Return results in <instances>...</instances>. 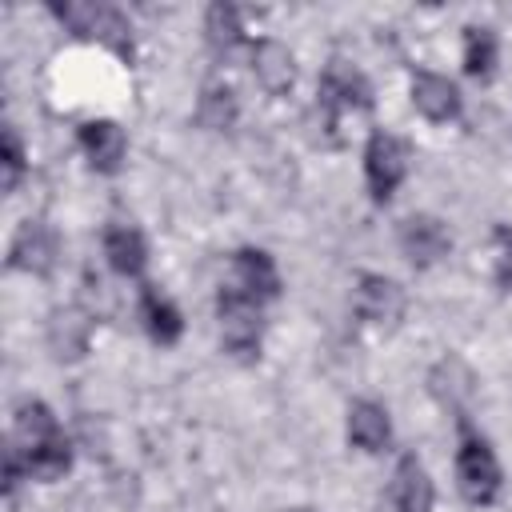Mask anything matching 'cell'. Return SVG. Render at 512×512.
<instances>
[{"label":"cell","instance_id":"cell-20","mask_svg":"<svg viewBox=\"0 0 512 512\" xmlns=\"http://www.w3.org/2000/svg\"><path fill=\"white\" fill-rule=\"evenodd\" d=\"M204 40L216 56H232L244 44V20L236 4H212L204 12Z\"/></svg>","mask_w":512,"mask_h":512},{"label":"cell","instance_id":"cell-19","mask_svg":"<svg viewBox=\"0 0 512 512\" xmlns=\"http://www.w3.org/2000/svg\"><path fill=\"white\" fill-rule=\"evenodd\" d=\"M240 116V104H236V92L220 80L204 84L200 88V100H196V124L208 128V132H228Z\"/></svg>","mask_w":512,"mask_h":512},{"label":"cell","instance_id":"cell-16","mask_svg":"<svg viewBox=\"0 0 512 512\" xmlns=\"http://www.w3.org/2000/svg\"><path fill=\"white\" fill-rule=\"evenodd\" d=\"M136 312H140V324H144V332H148L152 344L172 348V344L184 336V316H180V308H176L156 284H140V304H136Z\"/></svg>","mask_w":512,"mask_h":512},{"label":"cell","instance_id":"cell-18","mask_svg":"<svg viewBox=\"0 0 512 512\" xmlns=\"http://www.w3.org/2000/svg\"><path fill=\"white\" fill-rule=\"evenodd\" d=\"M460 60H464V72L472 80H492L496 60H500V36L488 24H468L464 44H460Z\"/></svg>","mask_w":512,"mask_h":512},{"label":"cell","instance_id":"cell-11","mask_svg":"<svg viewBox=\"0 0 512 512\" xmlns=\"http://www.w3.org/2000/svg\"><path fill=\"white\" fill-rule=\"evenodd\" d=\"M228 284H236L244 296H252L256 304H272L276 296H280V288H284V280H280V268H276V260L264 252V248H252V244H244V248H236L232 252V260H228Z\"/></svg>","mask_w":512,"mask_h":512},{"label":"cell","instance_id":"cell-10","mask_svg":"<svg viewBox=\"0 0 512 512\" xmlns=\"http://www.w3.org/2000/svg\"><path fill=\"white\" fill-rule=\"evenodd\" d=\"M352 308L372 328H392L404 316V288L380 272H360L352 288Z\"/></svg>","mask_w":512,"mask_h":512},{"label":"cell","instance_id":"cell-4","mask_svg":"<svg viewBox=\"0 0 512 512\" xmlns=\"http://www.w3.org/2000/svg\"><path fill=\"white\" fill-rule=\"evenodd\" d=\"M368 108H372L368 76L348 60H328L324 72H320V84H316V112H320L324 128L336 132L348 116L368 112Z\"/></svg>","mask_w":512,"mask_h":512},{"label":"cell","instance_id":"cell-2","mask_svg":"<svg viewBox=\"0 0 512 512\" xmlns=\"http://www.w3.org/2000/svg\"><path fill=\"white\" fill-rule=\"evenodd\" d=\"M216 324H220V348L232 360L252 364L260 356V344H264V304H256L252 296H244L228 280L216 288Z\"/></svg>","mask_w":512,"mask_h":512},{"label":"cell","instance_id":"cell-13","mask_svg":"<svg viewBox=\"0 0 512 512\" xmlns=\"http://www.w3.org/2000/svg\"><path fill=\"white\" fill-rule=\"evenodd\" d=\"M388 504H392V512H432L436 484H432V476L416 452H404L396 460L392 480H388Z\"/></svg>","mask_w":512,"mask_h":512},{"label":"cell","instance_id":"cell-14","mask_svg":"<svg viewBox=\"0 0 512 512\" xmlns=\"http://www.w3.org/2000/svg\"><path fill=\"white\" fill-rule=\"evenodd\" d=\"M248 60H252L256 84H260L268 96L292 92V84H296V60H292V52H288L280 40H272V36L252 40V44H248Z\"/></svg>","mask_w":512,"mask_h":512},{"label":"cell","instance_id":"cell-6","mask_svg":"<svg viewBox=\"0 0 512 512\" xmlns=\"http://www.w3.org/2000/svg\"><path fill=\"white\" fill-rule=\"evenodd\" d=\"M408 164H412L408 140H400L396 132H384V128H376L368 136V144H364V184H368L372 204H388L396 196V188L408 176Z\"/></svg>","mask_w":512,"mask_h":512},{"label":"cell","instance_id":"cell-22","mask_svg":"<svg viewBox=\"0 0 512 512\" xmlns=\"http://www.w3.org/2000/svg\"><path fill=\"white\" fill-rule=\"evenodd\" d=\"M432 396L444 400L448 408H460L468 396H472V372L460 364V360H440L436 372H432Z\"/></svg>","mask_w":512,"mask_h":512},{"label":"cell","instance_id":"cell-3","mask_svg":"<svg viewBox=\"0 0 512 512\" xmlns=\"http://www.w3.org/2000/svg\"><path fill=\"white\" fill-rule=\"evenodd\" d=\"M456 488L472 508L496 504V496L504 488V472H500V460H496L488 436L468 428L464 416H460V440H456Z\"/></svg>","mask_w":512,"mask_h":512},{"label":"cell","instance_id":"cell-9","mask_svg":"<svg viewBox=\"0 0 512 512\" xmlns=\"http://www.w3.org/2000/svg\"><path fill=\"white\" fill-rule=\"evenodd\" d=\"M76 144H80V152H84V160H88L92 172H100V176H116V172L124 168L128 136H124V128H120L116 120H108V116H92V120H84V124L76 128Z\"/></svg>","mask_w":512,"mask_h":512},{"label":"cell","instance_id":"cell-25","mask_svg":"<svg viewBox=\"0 0 512 512\" xmlns=\"http://www.w3.org/2000/svg\"><path fill=\"white\" fill-rule=\"evenodd\" d=\"M288 512H316V508H288Z\"/></svg>","mask_w":512,"mask_h":512},{"label":"cell","instance_id":"cell-8","mask_svg":"<svg viewBox=\"0 0 512 512\" xmlns=\"http://www.w3.org/2000/svg\"><path fill=\"white\" fill-rule=\"evenodd\" d=\"M396 244H400L404 260H408L412 268H432V264H440V260L452 252V232L444 228L440 216H432V212H412V216L400 224Z\"/></svg>","mask_w":512,"mask_h":512},{"label":"cell","instance_id":"cell-23","mask_svg":"<svg viewBox=\"0 0 512 512\" xmlns=\"http://www.w3.org/2000/svg\"><path fill=\"white\" fill-rule=\"evenodd\" d=\"M0 168H4L0 188L4 192H16V184L28 172V156H24V140H20L16 124H4V132H0Z\"/></svg>","mask_w":512,"mask_h":512},{"label":"cell","instance_id":"cell-1","mask_svg":"<svg viewBox=\"0 0 512 512\" xmlns=\"http://www.w3.org/2000/svg\"><path fill=\"white\" fill-rule=\"evenodd\" d=\"M8 452L20 456L28 480H60L72 468V440L64 436L56 412L44 400L24 396L12 408V432H8Z\"/></svg>","mask_w":512,"mask_h":512},{"label":"cell","instance_id":"cell-15","mask_svg":"<svg viewBox=\"0 0 512 512\" xmlns=\"http://www.w3.org/2000/svg\"><path fill=\"white\" fill-rule=\"evenodd\" d=\"M104 260L116 276L124 280H140L144 268H148V240L136 224H124V220H112L104 228Z\"/></svg>","mask_w":512,"mask_h":512},{"label":"cell","instance_id":"cell-21","mask_svg":"<svg viewBox=\"0 0 512 512\" xmlns=\"http://www.w3.org/2000/svg\"><path fill=\"white\" fill-rule=\"evenodd\" d=\"M88 324L80 312H56L52 324H48V344L56 348V356H80L88 348Z\"/></svg>","mask_w":512,"mask_h":512},{"label":"cell","instance_id":"cell-7","mask_svg":"<svg viewBox=\"0 0 512 512\" xmlns=\"http://www.w3.org/2000/svg\"><path fill=\"white\" fill-rule=\"evenodd\" d=\"M60 260V236L48 220H24L8 244V268L28 276H48Z\"/></svg>","mask_w":512,"mask_h":512},{"label":"cell","instance_id":"cell-17","mask_svg":"<svg viewBox=\"0 0 512 512\" xmlns=\"http://www.w3.org/2000/svg\"><path fill=\"white\" fill-rule=\"evenodd\" d=\"M392 440L388 408L376 400H352L348 408V444L360 452H384Z\"/></svg>","mask_w":512,"mask_h":512},{"label":"cell","instance_id":"cell-12","mask_svg":"<svg viewBox=\"0 0 512 512\" xmlns=\"http://www.w3.org/2000/svg\"><path fill=\"white\" fill-rule=\"evenodd\" d=\"M408 96H412V108L432 120V124H452L460 120L464 112V96L456 88V80L440 76V72H428V68H416L412 80H408Z\"/></svg>","mask_w":512,"mask_h":512},{"label":"cell","instance_id":"cell-24","mask_svg":"<svg viewBox=\"0 0 512 512\" xmlns=\"http://www.w3.org/2000/svg\"><path fill=\"white\" fill-rule=\"evenodd\" d=\"M492 244H496V284L504 292H512V228L508 224H496Z\"/></svg>","mask_w":512,"mask_h":512},{"label":"cell","instance_id":"cell-5","mask_svg":"<svg viewBox=\"0 0 512 512\" xmlns=\"http://www.w3.org/2000/svg\"><path fill=\"white\" fill-rule=\"evenodd\" d=\"M52 16L60 24H68L76 36L96 40L120 56H132V24L120 8L112 4H84V0H68V4H52Z\"/></svg>","mask_w":512,"mask_h":512}]
</instances>
